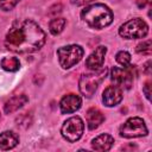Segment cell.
Listing matches in <instances>:
<instances>
[{"instance_id": "obj_1", "label": "cell", "mask_w": 152, "mask_h": 152, "mask_svg": "<svg viewBox=\"0 0 152 152\" xmlns=\"http://www.w3.org/2000/svg\"><path fill=\"white\" fill-rule=\"evenodd\" d=\"M46 34L42 27L31 19L17 20L6 34L5 44L10 51L17 53H32L43 48Z\"/></svg>"}, {"instance_id": "obj_2", "label": "cell", "mask_w": 152, "mask_h": 152, "mask_svg": "<svg viewBox=\"0 0 152 152\" xmlns=\"http://www.w3.org/2000/svg\"><path fill=\"white\" fill-rule=\"evenodd\" d=\"M81 19L91 28L101 30L113 21V12L104 4H93L81 11Z\"/></svg>"}, {"instance_id": "obj_3", "label": "cell", "mask_w": 152, "mask_h": 152, "mask_svg": "<svg viewBox=\"0 0 152 152\" xmlns=\"http://www.w3.org/2000/svg\"><path fill=\"white\" fill-rule=\"evenodd\" d=\"M107 71V68H100L97 70H93L89 74H83L78 81V88L81 94L86 97H91L96 91L99 84L106 78Z\"/></svg>"}, {"instance_id": "obj_4", "label": "cell", "mask_w": 152, "mask_h": 152, "mask_svg": "<svg viewBox=\"0 0 152 152\" xmlns=\"http://www.w3.org/2000/svg\"><path fill=\"white\" fill-rule=\"evenodd\" d=\"M84 55V50L81 45L70 44L62 46L57 50L58 62L63 69H70L75 64H77Z\"/></svg>"}, {"instance_id": "obj_5", "label": "cell", "mask_w": 152, "mask_h": 152, "mask_svg": "<svg viewBox=\"0 0 152 152\" xmlns=\"http://www.w3.org/2000/svg\"><path fill=\"white\" fill-rule=\"evenodd\" d=\"M148 33V25L141 18H133L119 27V34L125 39L144 38Z\"/></svg>"}, {"instance_id": "obj_6", "label": "cell", "mask_w": 152, "mask_h": 152, "mask_svg": "<svg viewBox=\"0 0 152 152\" xmlns=\"http://www.w3.org/2000/svg\"><path fill=\"white\" fill-rule=\"evenodd\" d=\"M147 132H148V129H147L145 121L139 116L129 118L120 127V135L126 139L145 137L147 134Z\"/></svg>"}, {"instance_id": "obj_7", "label": "cell", "mask_w": 152, "mask_h": 152, "mask_svg": "<svg viewBox=\"0 0 152 152\" xmlns=\"http://www.w3.org/2000/svg\"><path fill=\"white\" fill-rule=\"evenodd\" d=\"M84 131V122L80 116H71L66 119L61 128L62 137L69 141V142H75L77 141Z\"/></svg>"}, {"instance_id": "obj_8", "label": "cell", "mask_w": 152, "mask_h": 152, "mask_svg": "<svg viewBox=\"0 0 152 152\" xmlns=\"http://www.w3.org/2000/svg\"><path fill=\"white\" fill-rule=\"evenodd\" d=\"M133 78H134V74L131 65L124 68L114 66L110 70V80L114 82V84L119 86L120 88L125 87L126 89H129L133 83Z\"/></svg>"}, {"instance_id": "obj_9", "label": "cell", "mask_w": 152, "mask_h": 152, "mask_svg": "<svg viewBox=\"0 0 152 152\" xmlns=\"http://www.w3.org/2000/svg\"><path fill=\"white\" fill-rule=\"evenodd\" d=\"M122 88L119 86H109L102 93V102L106 107H115L122 101Z\"/></svg>"}, {"instance_id": "obj_10", "label": "cell", "mask_w": 152, "mask_h": 152, "mask_svg": "<svg viewBox=\"0 0 152 152\" xmlns=\"http://www.w3.org/2000/svg\"><path fill=\"white\" fill-rule=\"evenodd\" d=\"M82 106V99L76 94L64 95L59 102V109L62 114H70L78 110Z\"/></svg>"}, {"instance_id": "obj_11", "label": "cell", "mask_w": 152, "mask_h": 152, "mask_svg": "<svg viewBox=\"0 0 152 152\" xmlns=\"http://www.w3.org/2000/svg\"><path fill=\"white\" fill-rule=\"evenodd\" d=\"M107 53V48L103 45L97 46L86 59V66L90 70H97L102 68L104 62V56Z\"/></svg>"}, {"instance_id": "obj_12", "label": "cell", "mask_w": 152, "mask_h": 152, "mask_svg": "<svg viewBox=\"0 0 152 152\" xmlns=\"http://www.w3.org/2000/svg\"><path fill=\"white\" fill-rule=\"evenodd\" d=\"M113 144H114V138L110 134L103 133L91 140V148L97 152H106L112 148Z\"/></svg>"}, {"instance_id": "obj_13", "label": "cell", "mask_w": 152, "mask_h": 152, "mask_svg": "<svg viewBox=\"0 0 152 152\" xmlns=\"http://www.w3.org/2000/svg\"><path fill=\"white\" fill-rule=\"evenodd\" d=\"M27 102H28V97L25 94L15 95V96H13V97H11L10 100L6 101V103L4 106V110H5L6 114H12V113L17 112L18 109H20Z\"/></svg>"}, {"instance_id": "obj_14", "label": "cell", "mask_w": 152, "mask_h": 152, "mask_svg": "<svg viewBox=\"0 0 152 152\" xmlns=\"http://www.w3.org/2000/svg\"><path fill=\"white\" fill-rule=\"evenodd\" d=\"M103 121H104V115L100 109H97L95 107H91L88 109V112H87V126L89 129L97 128Z\"/></svg>"}, {"instance_id": "obj_15", "label": "cell", "mask_w": 152, "mask_h": 152, "mask_svg": "<svg viewBox=\"0 0 152 152\" xmlns=\"http://www.w3.org/2000/svg\"><path fill=\"white\" fill-rule=\"evenodd\" d=\"M19 142L18 135L12 131H5L0 133V150L7 151L14 148Z\"/></svg>"}, {"instance_id": "obj_16", "label": "cell", "mask_w": 152, "mask_h": 152, "mask_svg": "<svg viewBox=\"0 0 152 152\" xmlns=\"http://www.w3.org/2000/svg\"><path fill=\"white\" fill-rule=\"evenodd\" d=\"M0 65L4 70L6 71H11L14 72L17 70H19L20 68V62L17 57H4L0 62Z\"/></svg>"}, {"instance_id": "obj_17", "label": "cell", "mask_w": 152, "mask_h": 152, "mask_svg": "<svg viewBox=\"0 0 152 152\" xmlns=\"http://www.w3.org/2000/svg\"><path fill=\"white\" fill-rule=\"evenodd\" d=\"M65 24H66V20L64 18H55V19H52L49 23V30H50L51 34H53V36L59 34L64 30Z\"/></svg>"}, {"instance_id": "obj_18", "label": "cell", "mask_w": 152, "mask_h": 152, "mask_svg": "<svg viewBox=\"0 0 152 152\" xmlns=\"http://www.w3.org/2000/svg\"><path fill=\"white\" fill-rule=\"evenodd\" d=\"M115 59H116V62H118L120 65H122V66H127V65L131 64V55H129V52H127V51H125V50L119 51V52L116 53V56H115Z\"/></svg>"}, {"instance_id": "obj_19", "label": "cell", "mask_w": 152, "mask_h": 152, "mask_svg": "<svg viewBox=\"0 0 152 152\" xmlns=\"http://www.w3.org/2000/svg\"><path fill=\"white\" fill-rule=\"evenodd\" d=\"M135 51H137L138 53H140V55H147V56H148V55H151V52H152L151 40H150V39H147V40H144L142 43L138 44V45H137Z\"/></svg>"}, {"instance_id": "obj_20", "label": "cell", "mask_w": 152, "mask_h": 152, "mask_svg": "<svg viewBox=\"0 0 152 152\" xmlns=\"http://www.w3.org/2000/svg\"><path fill=\"white\" fill-rule=\"evenodd\" d=\"M19 1L20 0H0V10H2V11H10Z\"/></svg>"}, {"instance_id": "obj_21", "label": "cell", "mask_w": 152, "mask_h": 152, "mask_svg": "<svg viewBox=\"0 0 152 152\" xmlns=\"http://www.w3.org/2000/svg\"><path fill=\"white\" fill-rule=\"evenodd\" d=\"M151 83L150 82H146L145 83V86L142 87V91H144V94H145V96H146V99L147 100H150V97H151V91H150V86Z\"/></svg>"}, {"instance_id": "obj_22", "label": "cell", "mask_w": 152, "mask_h": 152, "mask_svg": "<svg viewBox=\"0 0 152 152\" xmlns=\"http://www.w3.org/2000/svg\"><path fill=\"white\" fill-rule=\"evenodd\" d=\"M91 1H94V0H71V2L74 4V5H84V4H88V2H91Z\"/></svg>"}, {"instance_id": "obj_23", "label": "cell", "mask_w": 152, "mask_h": 152, "mask_svg": "<svg viewBox=\"0 0 152 152\" xmlns=\"http://www.w3.org/2000/svg\"><path fill=\"white\" fill-rule=\"evenodd\" d=\"M151 61H147L146 63H145V65H144V71L147 74V75H150L151 74Z\"/></svg>"}, {"instance_id": "obj_24", "label": "cell", "mask_w": 152, "mask_h": 152, "mask_svg": "<svg viewBox=\"0 0 152 152\" xmlns=\"http://www.w3.org/2000/svg\"><path fill=\"white\" fill-rule=\"evenodd\" d=\"M148 2H150V0H138V1H137V5H138V7L142 8V7H145L146 4H148Z\"/></svg>"}, {"instance_id": "obj_25", "label": "cell", "mask_w": 152, "mask_h": 152, "mask_svg": "<svg viewBox=\"0 0 152 152\" xmlns=\"http://www.w3.org/2000/svg\"><path fill=\"white\" fill-rule=\"evenodd\" d=\"M0 119H1V114H0Z\"/></svg>"}]
</instances>
